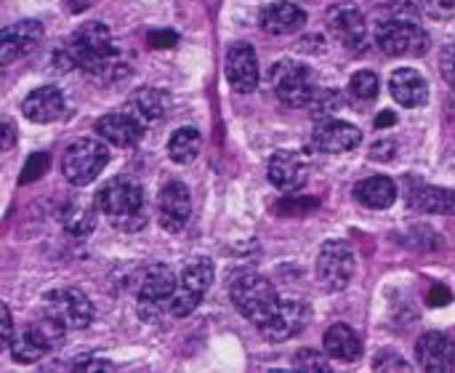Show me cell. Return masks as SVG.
Wrapping results in <instances>:
<instances>
[{
  "instance_id": "obj_33",
  "label": "cell",
  "mask_w": 455,
  "mask_h": 373,
  "mask_svg": "<svg viewBox=\"0 0 455 373\" xmlns=\"http://www.w3.org/2000/svg\"><path fill=\"white\" fill-rule=\"evenodd\" d=\"M339 107H341L339 93L336 91H323V88H317L315 96H312V101H309V109L315 115H323V118H331Z\"/></svg>"
},
{
  "instance_id": "obj_34",
  "label": "cell",
  "mask_w": 455,
  "mask_h": 373,
  "mask_svg": "<svg viewBox=\"0 0 455 373\" xmlns=\"http://www.w3.org/2000/svg\"><path fill=\"white\" fill-rule=\"evenodd\" d=\"M45 171H48V155H45V152H32V155L27 158L24 168H21L19 182H21V184H32V182L43 179Z\"/></svg>"
},
{
  "instance_id": "obj_2",
  "label": "cell",
  "mask_w": 455,
  "mask_h": 373,
  "mask_svg": "<svg viewBox=\"0 0 455 373\" xmlns=\"http://www.w3.org/2000/svg\"><path fill=\"white\" fill-rule=\"evenodd\" d=\"M67 51L75 61L77 69H85L91 75H101L115 69L117 51L112 45L109 27L101 21H88L83 24L67 43Z\"/></svg>"
},
{
  "instance_id": "obj_5",
  "label": "cell",
  "mask_w": 455,
  "mask_h": 373,
  "mask_svg": "<svg viewBox=\"0 0 455 373\" xmlns=\"http://www.w3.org/2000/svg\"><path fill=\"white\" fill-rule=\"evenodd\" d=\"M176 288H179V280H176L173 270L165 264H155L141 280L139 318L144 323H157L165 315H171V302L176 296Z\"/></svg>"
},
{
  "instance_id": "obj_4",
  "label": "cell",
  "mask_w": 455,
  "mask_h": 373,
  "mask_svg": "<svg viewBox=\"0 0 455 373\" xmlns=\"http://www.w3.org/2000/svg\"><path fill=\"white\" fill-rule=\"evenodd\" d=\"M109 163V150L104 139H77L67 147L61 158V176L72 187H85L101 176Z\"/></svg>"
},
{
  "instance_id": "obj_32",
  "label": "cell",
  "mask_w": 455,
  "mask_h": 373,
  "mask_svg": "<svg viewBox=\"0 0 455 373\" xmlns=\"http://www.w3.org/2000/svg\"><path fill=\"white\" fill-rule=\"evenodd\" d=\"M349 88H352V93H355L357 99L373 101V99L379 96V77H376V72H371V69H360V72L352 75Z\"/></svg>"
},
{
  "instance_id": "obj_41",
  "label": "cell",
  "mask_w": 455,
  "mask_h": 373,
  "mask_svg": "<svg viewBox=\"0 0 455 373\" xmlns=\"http://www.w3.org/2000/svg\"><path fill=\"white\" fill-rule=\"evenodd\" d=\"M395 152H397V147H395V142H376L373 147H371V158L373 160H392L395 158Z\"/></svg>"
},
{
  "instance_id": "obj_30",
  "label": "cell",
  "mask_w": 455,
  "mask_h": 373,
  "mask_svg": "<svg viewBox=\"0 0 455 373\" xmlns=\"http://www.w3.org/2000/svg\"><path fill=\"white\" fill-rule=\"evenodd\" d=\"M29 331L40 339V345L45 347V350H56V347H61L64 345V339H67V326H61L59 320H53L51 315H40L37 320H32L29 323Z\"/></svg>"
},
{
  "instance_id": "obj_31",
  "label": "cell",
  "mask_w": 455,
  "mask_h": 373,
  "mask_svg": "<svg viewBox=\"0 0 455 373\" xmlns=\"http://www.w3.org/2000/svg\"><path fill=\"white\" fill-rule=\"evenodd\" d=\"M331 355L328 353H320V350H312V347H307V350H301L296 358H293V369L296 371H309V373H328L331 371Z\"/></svg>"
},
{
  "instance_id": "obj_44",
  "label": "cell",
  "mask_w": 455,
  "mask_h": 373,
  "mask_svg": "<svg viewBox=\"0 0 455 373\" xmlns=\"http://www.w3.org/2000/svg\"><path fill=\"white\" fill-rule=\"evenodd\" d=\"M397 123V118H395V112H381L379 118H376V128H389V126H395Z\"/></svg>"
},
{
  "instance_id": "obj_25",
  "label": "cell",
  "mask_w": 455,
  "mask_h": 373,
  "mask_svg": "<svg viewBox=\"0 0 455 373\" xmlns=\"http://www.w3.org/2000/svg\"><path fill=\"white\" fill-rule=\"evenodd\" d=\"M411 208L419 214H440L455 216V192L443 187H416L411 192Z\"/></svg>"
},
{
  "instance_id": "obj_45",
  "label": "cell",
  "mask_w": 455,
  "mask_h": 373,
  "mask_svg": "<svg viewBox=\"0 0 455 373\" xmlns=\"http://www.w3.org/2000/svg\"><path fill=\"white\" fill-rule=\"evenodd\" d=\"M96 0H67V5H69V11L72 13H80V11H85V8H91Z\"/></svg>"
},
{
  "instance_id": "obj_1",
  "label": "cell",
  "mask_w": 455,
  "mask_h": 373,
  "mask_svg": "<svg viewBox=\"0 0 455 373\" xmlns=\"http://www.w3.org/2000/svg\"><path fill=\"white\" fill-rule=\"evenodd\" d=\"M96 206L120 232H139L149 222V208L141 184L125 176L107 182L96 195Z\"/></svg>"
},
{
  "instance_id": "obj_37",
  "label": "cell",
  "mask_w": 455,
  "mask_h": 373,
  "mask_svg": "<svg viewBox=\"0 0 455 373\" xmlns=\"http://www.w3.org/2000/svg\"><path fill=\"white\" fill-rule=\"evenodd\" d=\"M115 366L104 358H77L72 363V371H112Z\"/></svg>"
},
{
  "instance_id": "obj_35",
  "label": "cell",
  "mask_w": 455,
  "mask_h": 373,
  "mask_svg": "<svg viewBox=\"0 0 455 373\" xmlns=\"http://www.w3.org/2000/svg\"><path fill=\"white\" fill-rule=\"evenodd\" d=\"M373 369H376V371H411V363H408L405 358H400L397 353L384 350V353L373 361Z\"/></svg>"
},
{
  "instance_id": "obj_12",
  "label": "cell",
  "mask_w": 455,
  "mask_h": 373,
  "mask_svg": "<svg viewBox=\"0 0 455 373\" xmlns=\"http://www.w3.org/2000/svg\"><path fill=\"white\" fill-rule=\"evenodd\" d=\"M328 29L333 32L336 40H341L355 53L368 51V27H365V16L360 13V8L333 5L328 13Z\"/></svg>"
},
{
  "instance_id": "obj_10",
  "label": "cell",
  "mask_w": 455,
  "mask_h": 373,
  "mask_svg": "<svg viewBox=\"0 0 455 373\" xmlns=\"http://www.w3.org/2000/svg\"><path fill=\"white\" fill-rule=\"evenodd\" d=\"M40 310L67 328H88L93 323V304L80 288H53L43 296Z\"/></svg>"
},
{
  "instance_id": "obj_11",
  "label": "cell",
  "mask_w": 455,
  "mask_h": 373,
  "mask_svg": "<svg viewBox=\"0 0 455 373\" xmlns=\"http://www.w3.org/2000/svg\"><path fill=\"white\" fill-rule=\"evenodd\" d=\"M192 214V200L189 190L181 182H168L163 184L157 195V222L165 232H181L189 222Z\"/></svg>"
},
{
  "instance_id": "obj_20",
  "label": "cell",
  "mask_w": 455,
  "mask_h": 373,
  "mask_svg": "<svg viewBox=\"0 0 455 373\" xmlns=\"http://www.w3.org/2000/svg\"><path fill=\"white\" fill-rule=\"evenodd\" d=\"M389 93L395 96L397 104H403L408 109H416V107H424L429 101V83L419 69L400 67L389 77Z\"/></svg>"
},
{
  "instance_id": "obj_38",
  "label": "cell",
  "mask_w": 455,
  "mask_h": 373,
  "mask_svg": "<svg viewBox=\"0 0 455 373\" xmlns=\"http://www.w3.org/2000/svg\"><path fill=\"white\" fill-rule=\"evenodd\" d=\"M440 69H443L445 83L455 91V45L445 48V53H443V59H440Z\"/></svg>"
},
{
  "instance_id": "obj_14",
  "label": "cell",
  "mask_w": 455,
  "mask_h": 373,
  "mask_svg": "<svg viewBox=\"0 0 455 373\" xmlns=\"http://www.w3.org/2000/svg\"><path fill=\"white\" fill-rule=\"evenodd\" d=\"M363 142V134L357 126L347 123V120H323L315 131H312V147L317 152H328V155H341L355 150Z\"/></svg>"
},
{
  "instance_id": "obj_17",
  "label": "cell",
  "mask_w": 455,
  "mask_h": 373,
  "mask_svg": "<svg viewBox=\"0 0 455 373\" xmlns=\"http://www.w3.org/2000/svg\"><path fill=\"white\" fill-rule=\"evenodd\" d=\"M227 80L235 91L251 93L259 85V59L251 43H235L227 53Z\"/></svg>"
},
{
  "instance_id": "obj_6",
  "label": "cell",
  "mask_w": 455,
  "mask_h": 373,
  "mask_svg": "<svg viewBox=\"0 0 455 373\" xmlns=\"http://www.w3.org/2000/svg\"><path fill=\"white\" fill-rule=\"evenodd\" d=\"M376 43L389 56H424V51L429 48V35L413 19L392 16L387 21H379Z\"/></svg>"
},
{
  "instance_id": "obj_28",
  "label": "cell",
  "mask_w": 455,
  "mask_h": 373,
  "mask_svg": "<svg viewBox=\"0 0 455 373\" xmlns=\"http://www.w3.org/2000/svg\"><path fill=\"white\" fill-rule=\"evenodd\" d=\"M165 107H168V99H165V93L157 91V88H141V91L133 96V101H131V112H133L144 126L157 123V120L165 115Z\"/></svg>"
},
{
  "instance_id": "obj_22",
  "label": "cell",
  "mask_w": 455,
  "mask_h": 373,
  "mask_svg": "<svg viewBox=\"0 0 455 373\" xmlns=\"http://www.w3.org/2000/svg\"><path fill=\"white\" fill-rule=\"evenodd\" d=\"M261 27L272 35H293L299 29H304L307 24V11L299 8L296 3L291 0H280V3H272L261 11L259 16Z\"/></svg>"
},
{
  "instance_id": "obj_19",
  "label": "cell",
  "mask_w": 455,
  "mask_h": 373,
  "mask_svg": "<svg viewBox=\"0 0 455 373\" xmlns=\"http://www.w3.org/2000/svg\"><path fill=\"white\" fill-rule=\"evenodd\" d=\"M416 361L424 371L448 373L455 369V347L451 337L440 331H427L416 342Z\"/></svg>"
},
{
  "instance_id": "obj_36",
  "label": "cell",
  "mask_w": 455,
  "mask_h": 373,
  "mask_svg": "<svg viewBox=\"0 0 455 373\" xmlns=\"http://www.w3.org/2000/svg\"><path fill=\"white\" fill-rule=\"evenodd\" d=\"M419 3L435 19H448V16H453L455 11V0H419Z\"/></svg>"
},
{
  "instance_id": "obj_40",
  "label": "cell",
  "mask_w": 455,
  "mask_h": 373,
  "mask_svg": "<svg viewBox=\"0 0 455 373\" xmlns=\"http://www.w3.org/2000/svg\"><path fill=\"white\" fill-rule=\"evenodd\" d=\"M149 43H152L155 48H171V45L179 43V35H176L173 29H157V32L149 35Z\"/></svg>"
},
{
  "instance_id": "obj_24",
  "label": "cell",
  "mask_w": 455,
  "mask_h": 373,
  "mask_svg": "<svg viewBox=\"0 0 455 373\" xmlns=\"http://www.w3.org/2000/svg\"><path fill=\"white\" fill-rule=\"evenodd\" d=\"M355 198L373 211H384L397 200V184L389 176H371L355 187Z\"/></svg>"
},
{
  "instance_id": "obj_15",
  "label": "cell",
  "mask_w": 455,
  "mask_h": 373,
  "mask_svg": "<svg viewBox=\"0 0 455 373\" xmlns=\"http://www.w3.org/2000/svg\"><path fill=\"white\" fill-rule=\"evenodd\" d=\"M40 40H43V24L35 19H24V21L5 27L0 35V64H11L19 56L35 51Z\"/></svg>"
},
{
  "instance_id": "obj_9",
  "label": "cell",
  "mask_w": 455,
  "mask_h": 373,
  "mask_svg": "<svg viewBox=\"0 0 455 373\" xmlns=\"http://www.w3.org/2000/svg\"><path fill=\"white\" fill-rule=\"evenodd\" d=\"M213 275L216 272H213V262L211 259H205V256L192 259L184 267L181 278H179V288H176V296L171 302V315L173 318L192 315L200 307V302L208 294V288L213 286Z\"/></svg>"
},
{
  "instance_id": "obj_23",
  "label": "cell",
  "mask_w": 455,
  "mask_h": 373,
  "mask_svg": "<svg viewBox=\"0 0 455 373\" xmlns=\"http://www.w3.org/2000/svg\"><path fill=\"white\" fill-rule=\"evenodd\" d=\"M323 347H325V353H328L333 361H341V363H355V361L363 355V342H360V337L355 334V328H349L347 323L331 326V328L325 331Z\"/></svg>"
},
{
  "instance_id": "obj_7",
  "label": "cell",
  "mask_w": 455,
  "mask_h": 373,
  "mask_svg": "<svg viewBox=\"0 0 455 373\" xmlns=\"http://www.w3.org/2000/svg\"><path fill=\"white\" fill-rule=\"evenodd\" d=\"M272 88L277 93V99L288 107H309L317 85H315V75L307 64L293 61V59H283L272 67Z\"/></svg>"
},
{
  "instance_id": "obj_16",
  "label": "cell",
  "mask_w": 455,
  "mask_h": 373,
  "mask_svg": "<svg viewBox=\"0 0 455 373\" xmlns=\"http://www.w3.org/2000/svg\"><path fill=\"white\" fill-rule=\"evenodd\" d=\"M307 179H309V163L304 155L291 152V150H280L272 155V160H269L272 187H277L283 192H296L307 184Z\"/></svg>"
},
{
  "instance_id": "obj_8",
  "label": "cell",
  "mask_w": 455,
  "mask_h": 373,
  "mask_svg": "<svg viewBox=\"0 0 455 373\" xmlns=\"http://www.w3.org/2000/svg\"><path fill=\"white\" fill-rule=\"evenodd\" d=\"M352 275H355V254H352L349 243L328 240L320 248L317 264H315V278H317L320 288L325 294H339L349 286Z\"/></svg>"
},
{
  "instance_id": "obj_39",
  "label": "cell",
  "mask_w": 455,
  "mask_h": 373,
  "mask_svg": "<svg viewBox=\"0 0 455 373\" xmlns=\"http://www.w3.org/2000/svg\"><path fill=\"white\" fill-rule=\"evenodd\" d=\"M451 302H453V294L445 286H432L429 294H427V304L429 307H448Z\"/></svg>"
},
{
  "instance_id": "obj_18",
  "label": "cell",
  "mask_w": 455,
  "mask_h": 373,
  "mask_svg": "<svg viewBox=\"0 0 455 373\" xmlns=\"http://www.w3.org/2000/svg\"><path fill=\"white\" fill-rule=\"evenodd\" d=\"M144 123L128 109V112H109L96 120V136H101L112 147H133L144 136Z\"/></svg>"
},
{
  "instance_id": "obj_26",
  "label": "cell",
  "mask_w": 455,
  "mask_h": 373,
  "mask_svg": "<svg viewBox=\"0 0 455 373\" xmlns=\"http://www.w3.org/2000/svg\"><path fill=\"white\" fill-rule=\"evenodd\" d=\"M99 208V206H96ZM96 208L91 203H83L80 198H72L61 214V224L72 238H85L96 227Z\"/></svg>"
},
{
  "instance_id": "obj_21",
  "label": "cell",
  "mask_w": 455,
  "mask_h": 373,
  "mask_svg": "<svg viewBox=\"0 0 455 373\" xmlns=\"http://www.w3.org/2000/svg\"><path fill=\"white\" fill-rule=\"evenodd\" d=\"M64 109H67V99L56 85L35 88L21 101V112L32 123H53V120H59L64 115Z\"/></svg>"
},
{
  "instance_id": "obj_27",
  "label": "cell",
  "mask_w": 455,
  "mask_h": 373,
  "mask_svg": "<svg viewBox=\"0 0 455 373\" xmlns=\"http://www.w3.org/2000/svg\"><path fill=\"white\" fill-rule=\"evenodd\" d=\"M200 150H203V136H200V131L192 128V126H184V128L173 131V136H171V142H168V155H171V160L179 163V166L192 163V160L200 155Z\"/></svg>"
},
{
  "instance_id": "obj_42",
  "label": "cell",
  "mask_w": 455,
  "mask_h": 373,
  "mask_svg": "<svg viewBox=\"0 0 455 373\" xmlns=\"http://www.w3.org/2000/svg\"><path fill=\"white\" fill-rule=\"evenodd\" d=\"M0 320H3V323H0V339H3V345L8 347L11 339H13V320H11V310H8L5 304L0 307Z\"/></svg>"
},
{
  "instance_id": "obj_3",
  "label": "cell",
  "mask_w": 455,
  "mask_h": 373,
  "mask_svg": "<svg viewBox=\"0 0 455 373\" xmlns=\"http://www.w3.org/2000/svg\"><path fill=\"white\" fill-rule=\"evenodd\" d=\"M229 296H232V304L237 307V312L243 318H248L256 328H261L272 318L277 304H280V296H277L275 286L264 275H259V272L240 275L232 283Z\"/></svg>"
},
{
  "instance_id": "obj_29",
  "label": "cell",
  "mask_w": 455,
  "mask_h": 373,
  "mask_svg": "<svg viewBox=\"0 0 455 373\" xmlns=\"http://www.w3.org/2000/svg\"><path fill=\"white\" fill-rule=\"evenodd\" d=\"M8 350H11V358H13L16 363H21V366H32V363L43 361V355L48 353V350L40 345V339L29 331V326L13 334Z\"/></svg>"
},
{
  "instance_id": "obj_43",
  "label": "cell",
  "mask_w": 455,
  "mask_h": 373,
  "mask_svg": "<svg viewBox=\"0 0 455 373\" xmlns=\"http://www.w3.org/2000/svg\"><path fill=\"white\" fill-rule=\"evenodd\" d=\"M13 142H16V128H13V123H11V120H3V131H0V150H3V152H8V150L13 147Z\"/></svg>"
},
{
  "instance_id": "obj_13",
  "label": "cell",
  "mask_w": 455,
  "mask_h": 373,
  "mask_svg": "<svg viewBox=\"0 0 455 373\" xmlns=\"http://www.w3.org/2000/svg\"><path fill=\"white\" fill-rule=\"evenodd\" d=\"M307 320H309V310H307L301 302H296V299H283V296H280L277 310L272 312V318H269L259 331H261V337H264L267 342H288L291 337H296L299 331H304Z\"/></svg>"
}]
</instances>
